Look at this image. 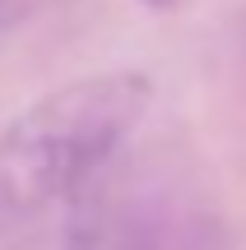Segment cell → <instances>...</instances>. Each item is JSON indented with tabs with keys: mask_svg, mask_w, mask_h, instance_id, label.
I'll list each match as a JSON object with an SVG mask.
<instances>
[{
	"mask_svg": "<svg viewBox=\"0 0 246 250\" xmlns=\"http://www.w3.org/2000/svg\"><path fill=\"white\" fill-rule=\"evenodd\" d=\"M154 88L139 70H107L70 79L19 111L0 134V223L79 199L139 130Z\"/></svg>",
	"mask_w": 246,
	"mask_h": 250,
	"instance_id": "cell-1",
	"label": "cell"
},
{
	"mask_svg": "<svg viewBox=\"0 0 246 250\" xmlns=\"http://www.w3.org/2000/svg\"><path fill=\"white\" fill-rule=\"evenodd\" d=\"M70 250H200V218L181 213L163 186L102 190V176L84 190Z\"/></svg>",
	"mask_w": 246,
	"mask_h": 250,
	"instance_id": "cell-2",
	"label": "cell"
},
{
	"mask_svg": "<svg viewBox=\"0 0 246 250\" xmlns=\"http://www.w3.org/2000/svg\"><path fill=\"white\" fill-rule=\"evenodd\" d=\"M139 5H144V9H154V14H172L181 0H139Z\"/></svg>",
	"mask_w": 246,
	"mask_h": 250,
	"instance_id": "cell-3",
	"label": "cell"
}]
</instances>
